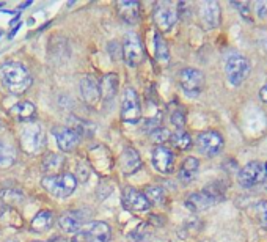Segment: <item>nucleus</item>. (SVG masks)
<instances>
[{"instance_id":"nucleus-1","label":"nucleus","mask_w":267,"mask_h":242,"mask_svg":"<svg viewBox=\"0 0 267 242\" xmlns=\"http://www.w3.org/2000/svg\"><path fill=\"white\" fill-rule=\"evenodd\" d=\"M0 80L13 95H22L32 85V76L29 70L19 63H5L0 68Z\"/></svg>"},{"instance_id":"nucleus-2","label":"nucleus","mask_w":267,"mask_h":242,"mask_svg":"<svg viewBox=\"0 0 267 242\" xmlns=\"http://www.w3.org/2000/svg\"><path fill=\"white\" fill-rule=\"evenodd\" d=\"M41 184H43V187L49 193H52L58 198H65V196H69L76 190L77 180L71 173H61V174H54V176L47 174L46 178H43Z\"/></svg>"},{"instance_id":"nucleus-3","label":"nucleus","mask_w":267,"mask_h":242,"mask_svg":"<svg viewBox=\"0 0 267 242\" xmlns=\"http://www.w3.org/2000/svg\"><path fill=\"white\" fill-rule=\"evenodd\" d=\"M20 146L29 154H38L44 148L46 143V134L44 129L39 123H29L26 127L20 130Z\"/></svg>"},{"instance_id":"nucleus-4","label":"nucleus","mask_w":267,"mask_h":242,"mask_svg":"<svg viewBox=\"0 0 267 242\" xmlns=\"http://www.w3.org/2000/svg\"><path fill=\"white\" fill-rule=\"evenodd\" d=\"M225 73H227V77H228L231 85L239 86L250 74V61L245 58L244 55H240L237 52H233L227 58Z\"/></svg>"},{"instance_id":"nucleus-5","label":"nucleus","mask_w":267,"mask_h":242,"mask_svg":"<svg viewBox=\"0 0 267 242\" xmlns=\"http://www.w3.org/2000/svg\"><path fill=\"white\" fill-rule=\"evenodd\" d=\"M267 178V164L253 161L240 168L237 174V181L242 187H255L262 184Z\"/></svg>"},{"instance_id":"nucleus-6","label":"nucleus","mask_w":267,"mask_h":242,"mask_svg":"<svg viewBox=\"0 0 267 242\" xmlns=\"http://www.w3.org/2000/svg\"><path fill=\"white\" fill-rule=\"evenodd\" d=\"M195 143L203 156L214 158L223 149L225 140L220 132H217V130H203L197 136Z\"/></svg>"},{"instance_id":"nucleus-7","label":"nucleus","mask_w":267,"mask_h":242,"mask_svg":"<svg viewBox=\"0 0 267 242\" xmlns=\"http://www.w3.org/2000/svg\"><path fill=\"white\" fill-rule=\"evenodd\" d=\"M121 118L126 123H138L141 118V107L138 96L135 93L134 88L128 86L125 92H123V101H121Z\"/></svg>"},{"instance_id":"nucleus-8","label":"nucleus","mask_w":267,"mask_h":242,"mask_svg":"<svg viewBox=\"0 0 267 242\" xmlns=\"http://www.w3.org/2000/svg\"><path fill=\"white\" fill-rule=\"evenodd\" d=\"M179 82H181V86L184 93L187 96H198L203 88H204V76L201 71L195 70V68H186L182 70L181 74H179Z\"/></svg>"},{"instance_id":"nucleus-9","label":"nucleus","mask_w":267,"mask_h":242,"mask_svg":"<svg viewBox=\"0 0 267 242\" xmlns=\"http://www.w3.org/2000/svg\"><path fill=\"white\" fill-rule=\"evenodd\" d=\"M143 46L140 42V38L135 33H128L125 38V44H123V58H125L126 64L131 68L138 66L143 60Z\"/></svg>"},{"instance_id":"nucleus-10","label":"nucleus","mask_w":267,"mask_h":242,"mask_svg":"<svg viewBox=\"0 0 267 242\" xmlns=\"http://www.w3.org/2000/svg\"><path fill=\"white\" fill-rule=\"evenodd\" d=\"M154 20L160 30H170L178 20V8L170 2H160L154 8Z\"/></svg>"},{"instance_id":"nucleus-11","label":"nucleus","mask_w":267,"mask_h":242,"mask_svg":"<svg viewBox=\"0 0 267 242\" xmlns=\"http://www.w3.org/2000/svg\"><path fill=\"white\" fill-rule=\"evenodd\" d=\"M123 205H125L126 209H129L132 212H145L151 208L145 193L138 192L134 187H126L123 190Z\"/></svg>"},{"instance_id":"nucleus-12","label":"nucleus","mask_w":267,"mask_h":242,"mask_svg":"<svg viewBox=\"0 0 267 242\" xmlns=\"http://www.w3.org/2000/svg\"><path fill=\"white\" fill-rule=\"evenodd\" d=\"M153 165L157 171L160 173H172L175 168V154L170 148L167 146H156L153 149Z\"/></svg>"},{"instance_id":"nucleus-13","label":"nucleus","mask_w":267,"mask_h":242,"mask_svg":"<svg viewBox=\"0 0 267 242\" xmlns=\"http://www.w3.org/2000/svg\"><path fill=\"white\" fill-rule=\"evenodd\" d=\"M200 20L206 30L217 29L220 24V5L217 2H203L200 5Z\"/></svg>"},{"instance_id":"nucleus-14","label":"nucleus","mask_w":267,"mask_h":242,"mask_svg":"<svg viewBox=\"0 0 267 242\" xmlns=\"http://www.w3.org/2000/svg\"><path fill=\"white\" fill-rule=\"evenodd\" d=\"M80 96L88 105L96 107L101 101V83L93 76H85L80 80Z\"/></svg>"},{"instance_id":"nucleus-15","label":"nucleus","mask_w":267,"mask_h":242,"mask_svg":"<svg viewBox=\"0 0 267 242\" xmlns=\"http://www.w3.org/2000/svg\"><path fill=\"white\" fill-rule=\"evenodd\" d=\"M54 137L57 140V145L58 148L63 151V152H69L72 151L77 145H79V140H80V136L77 132L71 127H55L54 129Z\"/></svg>"},{"instance_id":"nucleus-16","label":"nucleus","mask_w":267,"mask_h":242,"mask_svg":"<svg viewBox=\"0 0 267 242\" xmlns=\"http://www.w3.org/2000/svg\"><path fill=\"white\" fill-rule=\"evenodd\" d=\"M118 165H119L121 171L125 173V174H132L137 170H140L141 159H140L138 152L134 148H126L125 151L119 154Z\"/></svg>"},{"instance_id":"nucleus-17","label":"nucleus","mask_w":267,"mask_h":242,"mask_svg":"<svg viewBox=\"0 0 267 242\" xmlns=\"http://www.w3.org/2000/svg\"><path fill=\"white\" fill-rule=\"evenodd\" d=\"M217 202L214 200L212 196H209L206 192H197V193H192L189 195V198L186 200V206L193 211V212H201V211H206L208 208L214 206Z\"/></svg>"},{"instance_id":"nucleus-18","label":"nucleus","mask_w":267,"mask_h":242,"mask_svg":"<svg viewBox=\"0 0 267 242\" xmlns=\"http://www.w3.org/2000/svg\"><path fill=\"white\" fill-rule=\"evenodd\" d=\"M90 242H110L112 231L106 222H90L85 228Z\"/></svg>"},{"instance_id":"nucleus-19","label":"nucleus","mask_w":267,"mask_h":242,"mask_svg":"<svg viewBox=\"0 0 267 242\" xmlns=\"http://www.w3.org/2000/svg\"><path fill=\"white\" fill-rule=\"evenodd\" d=\"M58 227L65 233H79L82 228V215L76 211H68L58 218Z\"/></svg>"},{"instance_id":"nucleus-20","label":"nucleus","mask_w":267,"mask_h":242,"mask_svg":"<svg viewBox=\"0 0 267 242\" xmlns=\"http://www.w3.org/2000/svg\"><path fill=\"white\" fill-rule=\"evenodd\" d=\"M118 11H119V16L125 19L128 24H135L138 20L140 7L135 0H121V2H118Z\"/></svg>"},{"instance_id":"nucleus-21","label":"nucleus","mask_w":267,"mask_h":242,"mask_svg":"<svg viewBox=\"0 0 267 242\" xmlns=\"http://www.w3.org/2000/svg\"><path fill=\"white\" fill-rule=\"evenodd\" d=\"M101 83V98H104L106 101H110L112 98H115L116 92H118V76L116 74H107L102 77Z\"/></svg>"},{"instance_id":"nucleus-22","label":"nucleus","mask_w":267,"mask_h":242,"mask_svg":"<svg viewBox=\"0 0 267 242\" xmlns=\"http://www.w3.org/2000/svg\"><path fill=\"white\" fill-rule=\"evenodd\" d=\"M10 114L17 120H30L36 114V107L30 101H20L10 108Z\"/></svg>"},{"instance_id":"nucleus-23","label":"nucleus","mask_w":267,"mask_h":242,"mask_svg":"<svg viewBox=\"0 0 267 242\" xmlns=\"http://www.w3.org/2000/svg\"><path fill=\"white\" fill-rule=\"evenodd\" d=\"M200 168V161L197 158H187L186 161L182 162L181 165V170H179V181L182 183H190L193 178H195V174Z\"/></svg>"},{"instance_id":"nucleus-24","label":"nucleus","mask_w":267,"mask_h":242,"mask_svg":"<svg viewBox=\"0 0 267 242\" xmlns=\"http://www.w3.org/2000/svg\"><path fill=\"white\" fill-rule=\"evenodd\" d=\"M63 164H65V158L61 156V154L51 152V154H47V156L44 158V161H43V170L51 173V176H54V174H57L61 170Z\"/></svg>"},{"instance_id":"nucleus-25","label":"nucleus","mask_w":267,"mask_h":242,"mask_svg":"<svg viewBox=\"0 0 267 242\" xmlns=\"http://www.w3.org/2000/svg\"><path fill=\"white\" fill-rule=\"evenodd\" d=\"M54 224V214L51 211H39L33 220H32V228L35 231H46L47 228H51Z\"/></svg>"},{"instance_id":"nucleus-26","label":"nucleus","mask_w":267,"mask_h":242,"mask_svg":"<svg viewBox=\"0 0 267 242\" xmlns=\"http://www.w3.org/2000/svg\"><path fill=\"white\" fill-rule=\"evenodd\" d=\"M16 161V149L7 142L0 140V168H8Z\"/></svg>"},{"instance_id":"nucleus-27","label":"nucleus","mask_w":267,"mask_h":242,"mask_svg":"<svg viewBox=\"0 0 267 242\" xmlns=\"http://www.w3.org/2000/svg\"><path fill=\"white\" fill-rule=\"evenodd\" d=\"M170 142L176 149L186 151L192 146V137L187 134L186 130H176L170 136Z\"/></svg>"},{"instance_id":"nucleus-28","label":"nucleus","mask_w":267,"mask_h":242,"mask_svg":"<svg viewBox=\"0 0 267 242\" xmlns=\"http://www.w3.org/2000/svg\"><path fill=\"white\" fill-rule=\"evenodd\" d=\"M154 46H156V58L162 63H167L170 58L168 46L159 32H156V35H154Z\"/></svg>"},{"instance_id":"nucleus-29","label":"nucleus","mask_w":267,"mask_h":242,"mask_svg":"<svg viewBox=\"0 0 267 242\" xmlns=\"http://www.w3.org/2000/svg\"><path fill=\"white\" fill-rule=\"evenodd\" d=\"M143 193H145V196H147V200L150 202V205H160L163 202V198H165L163 189L159 187V186H148Z\"/></svg>"},{"instance_id":"nucleus-30","label":"nucleus","mask_w":267,"mask_h":242,"mask_svg":"<svg viewBox=\"0 0 267 242\" xmlns=\"http://www.w3.org/2000/svg\"><path fill=\"white\" fill-rule=\"evenodd\" d=\"M252 212H253V215L258 217L259 224H261L264 228H267V202H264V200L256 202V203L252 206Z\"/></svg>"},{"instance_id":"nucleus-31","label":"nucleus","mask_w":267,"mask_h":242,"mask_svg":"<svg viewBox=\"0 0 267 242\" xmlns=\"http://www.w3.org/2000/svg\"><path fill=\"white\" fill-rule=\"evenodd\" d=\"M170 132L165 129V127H162V126H159V127H156L151 134H150V137H151V142H154V143H159V146H162V143H165V142H168L170 140Z\"/></svg>"},{"instance_id":"nucleus-32","label":"nucleus","mask_w":267,"mask_h":242,"mask_svg":"<svg viewBox=\"0 0 267 242\" xmlns=\"http://www.w3.org/2000/svg\"><path fill=\"white\" fill-rule=\"evenodd\" d=\"M172 124L178 130H182V127L186 126V110H184L182 107H178L172 114Z\"/></svg>"},{"instance_id":"nucleus-33","label":"nucleus","mask_w":267,"mask_h":242,"mask_svg":"<svg viewBox=\"0 0 267 242\" xmlns=\"http://www.w3.org/2000/svg\"><path fill=\"white\" fill-rule=\"evenodd\" d=\"M80 180V181H87L90 178V165L88 164H79L77 165V176L76 180Z\"/></svg>"},{"instance_id":"nucleus-34","label":"nucleus","mask_w":267,"mask_h":242,"mask_svg":"<svg viewBox=\"0 0 267 242\" xmlns=\"http://www.w3.org/2000/svg\"><path fill=\"white\" fill-rule=\"evenodd\" d=\"M256 14H258L261 19H267V0L256 4Z\"/></svg>"},{"instance_id":"nucleus-35","label":"nucleus","mask_w":267,"mask_h":242,"mask_svg":"<svg viewBox=\"0 0 267 242\" xmlns=\"http://www.w3.org/2000/svg\"><path fill=\"white\" fill-rule=\"evenodd\" d=\"M71 242H90V237H88V234L85 231H79V233L74 234Z\"/></svg>"},{"instance_id":"nucleus-36","label":"nucleus","mask_w":267,"mask_h":242,"mask_svg":"<svg viewBox=\"0 0 267 242\" xmlns=\"http://www.w3.org/2000/svg\"><path fill=\"white\" fill-rule=\"evenodd\" d=\"M259 98H261V101H262L264 104H267V83L259 90Z\"/></svg>"},{"instance_id":"nucleus-37","label":"nucleus","mask_w":267,"mask_h":242,"mask_svg":"<svg viewBox=\"0 0 267 242\" xmlns=\"http://www.w3.org/2000/svg\"><path fill=\"white\" fill-rule=\"evenodd\" d=\"M262 184H264V187H265V190H267V178H265V181H264Z\"/></svg>"},{"instance_id":"nucleus-38","label":"nucleus","mask_w":267,"mask_h":242,"mask_svg":"<svg viewBox=\"0 0 267 242\" xmlns=\"http://www.w3.org/2000/svg\"><path fill=\"white\" fill-rule=\"evenodd\" d=\"M7 242H17V240H14V239H13V240H7Z\"/></svg>"},{"instance_id":"nucleus-39","label":"nucleus","mask_w":267,"mask_h":242,"mask_svg":"<svg viewBox=\"0 0 267 242\" xmlns=\"http://www.w3.org/2000/svg\"><path fill=\"white\" fill-rule=\"evenodd\" d=\"M35 242H43V240H35Z\"/></svg>"}]
</instances>
